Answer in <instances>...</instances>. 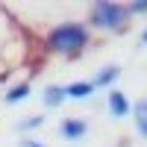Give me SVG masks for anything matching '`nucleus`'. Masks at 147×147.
Masks as SVG:
<instances>
[{
  "label": "nucleus",
  "instance_id": "12",
  "mask_svg": "<svg viewBox=\"0 0 147 147\" xmlns=\"http://www.w3.org/2000/svg\"><path fill=\"white\" fill-rule=\"evenodd\" d=\"M18 147H44V144H41L38 138H30V136H27V138H21V144H18Z\"/></svg>",
  "mask_w": 147,
  "mask_h": 147
},
{
  "label": "nucleus",
  "instance_id": "10",
  "mask_svg": "<svg viewBox=\"0 0 147 147\" xmlns=\"http://www.w3.org/2000/svg\"><path fill=\"white\" fill-rule=\"evenodd\" d=\"M44 127V115L38 112V115H27V118H21L18 124H15V129L21 132V136H27V132H35V129H41Z\"/></svg>",
  "mask_w": 147,
  "mask_h": 147
},
{
  "label": "nucleus",
  "instance_id": "13",
  "mask_svg": "<svg viewBox=\"0 0 147 147\" xmlns=\"http://www.w3.org/2000/svg\"><path fill=\"white\" fill-rule=\"evenodd\" d=\"M138 41H141V44H144V47H147V27H144V30H141V38H138Z\"/></svg>",
  "mask_w": 147,
  "mask_h": 147
},
{
  "label": "nucleus",
  "instance_id": "2",
  "mask_svg": "<svg viewBox=\"0 0 147 147\" xmlns=\"http://www.w3.org/2000/svg\"><path fill=\"white\" fill-rule=\"evenodd\" d=\"M129 6L112 3V0H97L88 9V24L100 32H127L129 27Z\"/></svg>",
  "mask_w": 147,
  "mask_h": 147
},
{
  "label": "nucleus",
  "instance_id": "14",
  "mask_svg": "<svg viewBox=\"0 0 147 147\" xmlns=\"http://www.w3.org/2000/svg\"><path fill=\"white\" fill-rule=\"evenodd\" d=\"M112 147H127V144H112Z\"/></svg>",
  "mask_w": 147,
  "mask_h": 147
},
{
  "label": "nucleus",
  "instance_id": "8",
  "mask_svg": "<svg viewBox=\"0 0 147 147\" xmlns=\"http://www.w3.org/2000/svg\"><path fill=\"white\" fill-rule=\"evenodd\" d=\"M118 77H121V65H103L91 77V82H94V88H109V91H112V85H115Z\"/></svg>",
  "mask_w": 147,
  "mask_h": 147
},
{
  "label": "nucleus",
  "instance_id": "1",
  "mask_svg": "<svg viewBox=\"0 0 147 147\" xmlns=\"http://www.w3.org/2000/svg\"><path fill=\"white\" fill-rule=\"evenodd\" d=\"M41 44L47 53L53 56H65V59H77L82 50L91 44V27L82 21H59L53 27H47L41 35Z\"/></svg>",
  "mask_w": 147,
  "mask_h": 147
},
{
  "label": "nucleus",
  "instance_id": "4",
  "mask_svg": "<svg viewBox=\"0 0 147 147\" xmlns=\"http://www.w3.org/2000/svg\"><path fill=\"white\" fill-rule=\"evenodd\" d=\"M106 109H109V115H112V118H127V115H132V103H129V97L121 91V88L106 91Z\"/></svg>",
  "mask_w": 147,
  "mask_h": 147
},
{
  "label": "nucleus",
  "instance_id": "3",
  "mask_svg": "<svg viewBox=\"0 0 147 147\" xmlns=\"http://www.w3.org/2000/svg\"><path fill=\"white\" fill-rule=\"evenodd\" d=\"M59 136L65 141H80L88 136V121L85 118H62L59 121Z\"/></svg>",
  "mask_w": 147,
  "mask_h": 147
},
{
  "label": "nucleus",
  "instance_id": "6",
  "mask_svg": "<svg viewBox=\"0 0 147 147\" xmlns=\"http://www.w3.org/2000/svg\"><path fill=\"white\" fill-rule=\"evenodd\" d=\"M32 94V85L27 82V80H21V82H12L9 88L3 91V103L6 106H18V103H24L27 97Z\"/></svg>",
  "mask_w": 147,
  "mask_h": 147
},
{
  "label": "nucleus",
  "instance_id": "11",
  "mask_svg": "<svg viewBox=\"0 0 147 147\" xmlns=\"http://www.w3.org/2000/svg\"><path fill=\"white\" fill-rule=\"evenodd\" d=\"M129 15H147V0H132L129 3Z\"/></svg>",
  "mask_w": 147,
  "mask_h": 147
},
{
  "label": "nucleus",
  "instance_id": "7",
  "mask_svg": "<svg viewBox=\"0 0 147 147\" xmlns=\"http://www.w3.org/2000/svg\"><path fill=\"white\" fill-rule=\"evenodd\" d=\"M94 82L91 80H74L65 85V94H68V100H88V97H94Z\"/></svg>",
  "mask_w": 147,
  "mask_h": 147
},
{
  "label": "nucleus",
  "instance_id": "9",
  "mask_svg": "<svg viewBox=\"0 0 147 147\" xmlns=\"http://www.w3.org/2000/svg\"><path fill=\"white\" fill-rule=\"evenodd\" d=\"M132 124H136L138 136L147 138V100H138L136 106H132Z\"/></svg>",
  "mask_w": 147,
  "mask_h": 147
},
{
  "label": "nucleus",
  "instance_id": "5",
  "mask_svg": "<svg viewBox=\"0 0 147 147\" xmlns=\"http://www.w3.org/2000/svg\"><path fill=\"white\" fill-rule=\"evenodd\" d=\"M68 100V94H65V85H59V82H50V85H44L41 88V106L44 109H59Z\"/></svg>",
  "mask_w": 147,
  "mask_h": 147
}]
</instances>
